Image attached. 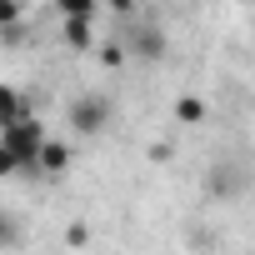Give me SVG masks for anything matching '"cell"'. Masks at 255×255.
I'll return each instance as SVG.
<instances>
[{
    "instance_id": "cell-9",
    "label": "cell",
    "mask_w": 255,
    "mask_h": 255,
    "mask_svg": "<svg viewBox=\"0 0 255 255\" xmlns=\"http://www.w3.org/2000/svg\"><path fill=\"white\" fill-rule=\"evenodd\" d=\"M25 20V0H0V30H15Z\"/></svg>"
},
{
    "instance_id": "cell-5",
    "label": "cell",
    "mask_w": 255,
    "mask_h": 255,
    "mask_svg": "<svg viewBox=\"0 0 255 255\" xmlns=\"http://www.w3.org/2000/svg\"><path fill=\"white\" fill-rule=\"evenodd\" d=\"M95 20H65V45L70 50H90L95 45V30H90Z\"/></svg>"
},
{
    "instance_id": "cell-3",
    "label": "cell",
    "mask_w": 255,
    "mask_h": 255,
    "mask_svg": "<svg viewBox=\"0 0 255 255\" xmlns=\"http://www.w3.org/2000/svg\"><path fill=\"white\" fill-rule=\"evenodd\" d=\"M30 115V100L15 90V85H0V130H10L15 120H25Z\"/></svg>"
},
{
    "instance_id": "cell-12",
    "label": "cell",
    "mask_w": 255,
    "mask_h": 255,
    "mask_svg": "<svg viewBox=\"0 0 255 255\" xmlns=\"http://www.w3.org/2000/svg\"><path fill=\"white\" fill-rule=\"evenodd\" d=\"M15 235H20V230H15V220L0 210V245H15Z\"/></svg>"
},
{
    "instance_id": "cell-2",
    "label": "cell",
    "mask_w": 255,
    "mask_h": 255,
    "mask_svg": "<svg viewBox=\"0 0 255 255\" xmlns=\"http://www.w3.org/2000/svg\"><path fill=\"white\" fill-rule=\"evenodd\" d=\"M105 125H110V100L80 95V100L70 105V130H75V135H100Z\"/></svg>"
},
{
    "instance_id": "cell-4",
    "label": "cell",
    "mask_w": 255,
    "mask_h": 255,
    "mask_svg": "<svg viewBox=\"0 0 255 255\" xmlns=\"http://www.w3.org/2000/svg\"><path fill=\"white\" fill-rule=\"evenodd\" d=\"M70 160H75V155H70V145H65V140H45V150H40L35 170H40V175H65V170H70Z\"/></svg>"
},
{
    "instance_id": "cell-1",
    "label": "cell",
    "mask_w": 255,
    "mask_h": 255,
    "mask_svg": "<svg viewBox=\"0 0 255 255\" xmlns=\"http://www.w3.org/2000/svg\"><path fill=\"white\" fill-rule=\"evenodd\" d=\"M45 125H40V115H25V120H15L10 130H0V145H5L15 160H20V170H35V160H40V150H45Z\"/></svg>"
},
{
    "instance_id": "cell-8",
    "label": "cell",
    "mask_w": 255,
    "mask_h": 255,
    "mask_svg": "<svg viewBox=\"0 0 255 255\" xmlns=\"http://www.w3.org/2000/svg\"><path fill=\"white\" fill-rule=\"evenodd\" d=\"M55 5H60L65 20H95V5H100V0H55Z\"/></svg>"
},
{
    "instance_id": "cell-11",
    "label": "cell",
    "mask_w": 255,
    "mask_h": 255,
    "mask_svg": "<svg viewBox=\"0 0 255 255\" xmlns=\"http://www.w3.org/2000/svg\"><path fill=\"white\" fill-rule=\"evenodd\" d=\"M85 240H90V225H85V220H75V225L65 230V245H75V250H80Z\"/></svg>"
},
{
    "instance_id": "cell-7",
    "label": "cell",
    "mask_w": 255,
    "mask_h": 255,
    "mask_svg": "<svg viewBox=\"0 0 255 255\" xmlns=\"http://www.w3.org/2000/svg\"><path fill=\"white\" fill-rule=\"evenodd\" d=\"M175 120H180V125H200V120H205V100H200V95H180V100H175Z\"/></svg>"
},
{
    "instance_id": "cell-6",
    "label": "cell",
    "mask_w": 255,
    "mask_h": 255,
    "mask_svg": "<svg viewBox=\"0 0 255 255\" xmlns=\"http://www.w3.org/2000/svg\"><path fill=\"white\" fill-rule=\"evenodd\" d=\"M135 50H140L145 60H160V55H165V35H160L155 25H145V30H135Z\"/></svg>"
},
{
    "instance_id": "cell-14",
    "label": "cell",
    "mask_w": 255,
    "mask_h": 255,
    "mask_svg": "<svg viewBox=\"0 0 255 255\" xmlns=\"http://www.w3.org/2000/svg\"><path fill=\"white\" fill-rule=\"evenodd\" d=\"M110 5H115V10H130V5H135V0H110Z\"/></svg>"
},
{
    "instance_id": "cell-10",
    "label": "cell",
    "mask_w": 255,
    "mask_h": 255,
    "mask_svg": "<svg viewBox=\"0 0 255 255\" xmlns=\"http://www.w3.org/2000/svg\"><path fill=\"white\" fill-rule=\"evenodd\" d=\"M100 65H105V70H120V65H125V45H120V40H105V45H100Z\"/></svg>"
},
{
    "instance_id": "cell-13",
    "label": "cell",
    "mask_w": 255,
    "mask_h": 255,
    "mask_svg": "<svg viewBox=\"0 0 255 255\" xmlns=\"http://www.w3.org/2000/svg\"><path fill=\"white\" fill-rule=\"evenodd\" d=\"M0 175H20V160H15L5 145H0Z\"/></svg>"
}]
</instances>
